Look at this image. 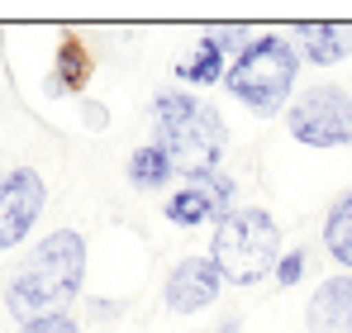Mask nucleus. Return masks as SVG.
<instances>
[{"label": "nucleus", "instance_id": "f257e3e1", "mask_svg": "<svg viewBox=\"0 0 352 333\" xmlns=\"http://www.w3.org/2000/svg\"><path fill=\"white\" fill-rule=\"evenodd\" d=\"M86 281V238L76 228H53L38 238L24 257V267L5 286V310L29 324L43 314H67V305L81 295Z\"/></svg>", "mask_w": 352, "mask_h": 333}, {"label": "nucleus", "instance_id": "f03ea898", "mask_svg": "<svg viewBox=\"0 0 352 333\" xmlns=\"http://www.w3.org/2000/svg\"><path fill=\"white\" fill-rule=\"evenodd\" d=\"M153 129H157L162 153L172 158V171H181V176L205 181L224 166L229 124L205 100H195L190 91H157L153 96Z\"/></svg>", "mask_w": 352, "mask_h": 333}, {"label": "nucleus", "instance_id": "7ed1b4c3", "mask_svg": "<svg viewBox=\"0 0 352 333\" xmlns=\"http://www.w3.org/2000/svg\"><path fill=\"white\" fill-rule=\"evenodd\" d=\"M214 272L234 286H257L276 272L281 262V224L272 219V210L262 205H234L229 215L214 219L210 253Z\"/></svg>", "mask_w": 352, "mask_h": 333}, {"label": "nucleus", "instance_id": "20e7f679", "mask_svg": "<svg viewBox=\"0 0 352 333\" xmlns=\"http://www.w3.org/2000/svg\"><path fill=\"white\" fill-rule=\"evenodd\" d=\"M300 62L305 57L295 48V39H286V34H257L229 62L224 86L257 119H272V114H281L291 105V91H295V81H300Z\"/></svg>", "mask_w": 352, "mask_h": 333}, {"label": "nucleus", "instance_id": "39448f33", "mask_svg": "<svg viewBox=\"0 0 352 333\" xmlns=\"http://www.w3.org/2000/svg\"><path fill=\"white\" fill-rule=\"evenodd\" d=\"M286 124L291 138L305 148H352V91L319 81L291 100Z\"/></svg>", "mask_w": 352, "mask_h": 333}, {"label": "nucleus", "instance_id": "423d86ee", "mask_svg": "<svg viewBox=\"0 0 352 333\" xmlns=\"http://www.w3.org/2000/svg\"><path fill=\"white\" fill-rule=\"evenodd\" d=\"M48 205V186L34 166H10L0 176V253L19 248Z\"/></svg>", "mask_w": 352, "mask_h": 333}, {"label": "nucleus", "instance_id": "0eeeda50", "mask_svg": "<svg viewBox=\"0 0 352 333\" xmlns=\"http://www.w3.org/2000/svg\"><path fill=\"white\" fill-rule=\"evenodd\" d=\"M219 286H224V277L214 272L210 257H181L162 281V300L172 314H200L219 300Z\"/></svg>", "mask_w": 352, "mask_h": 333}, {"label": "nucleus", "instance_id": "6e6552de", "mask_svg": "<svg viewBox=\"0 0 352 333\" xmlns=\"http://www.w3.org/2000/svg\"><path fill=\"white\" fill-rule=\"evenodd\" d=\"M309 333H352V272L324 277L305 305Z\"/></svg>", "mask_w": 352, "mask_h": 333}, {"label": "nucleus", "instance_id": "1a4fd4ad", "mask_svg": "<svg viewBox=\"0 0 352 333\" xmlns=\"http://www.w3.org/2000/svg\"><path fill=\"white\" fill-rule=\"evenodd\" d=\"M295 48L314 67H333L352 57V24H295Z\"/></svg>", "mask_w": 352, "mask_h": 333}, {"label": "nucleus", "instance_id": "9d476101", "mask_svg": "<svg viewBox=\"0 0 352 333\" xmlns=\"http://www.w3.org/2000/svg\"><path fill=\"white\" fill-rule=\"evenodd\" d=\"M224 72H229V57L214 48L210 34H200L190 43V53L176 62V81L181 86H214V81H224Z\"/></svg>", "mask_w": 352, "mask_h": 333}, {"label": "nucleus", "instance_id": "9b49d317", "mask_svg": "<svg viewBox=\"0 0 352 333\" xmlns=\"http://www.w3.org/2000/svg\"><path fill=\"white\" fill-rule=\"evenodd\" d=\"M91 81V48L76 39V34H67L58 43V67H53V76H48V96H72V91H81Z\"/></svg>", "mask_w": 352, "mask_h": 333}, {"label": "nucleus", "instance_id": "f8f14e48", "mask_svg": "<svg viewBox=\"0 0 352 333\" xmlns=\"http://www.w3.org/2000/svg\"><path fill=\"white\" fill-rule=\"evenodd\" d=\"M162 215H167L176 228H195V224L219 219V210H214V200L205 195V186H200V181H190V186H181L176 195H167Z\"/></svg>", "mask_w": 352, "mask_h": 333}, {"label": "nucleus", "instance_id": "ddd939ff", "mask_svg": "<svg viewBox=\"0 0 352 333\" xmlns=\"http://www.w3.org/2000/svg\"><path fill=\"white\" fill-rule=\"evenodd\" d=\"M324 248H329V257L338 267L352 272V191H343L324 215Z\"/></svg>", "mask_w": 352, "mask_h": 333}, {"label": "nucleus", "instance_id": "4468645a", "mask_svg": "<svg viewBox=\"0 0 352 333\" xmlns=\"http://www.w3.org/2000/svg\"><path fill=\"white\" fill-rule=\"evenodd\" d=\"M176 171H172V158L162 153V143H148V148H133V158H129V181L138 186V191H157V186H167Z\"/></svg>", "mask_w": 352, "mask_h": 333}, {"label": "nucleus", "instance_id": "2eb2a0df", "mask_svg": "<svg viewBox=\"0 0 352 333\" xmlns=\"http://www.w3.org/2000/svg\"><path fill=\"white\" fill-rule=\"evenodd\" d=\"M200 186H205V195L214 200V210H219V215H229V210H234V191H238V186L229 181V176H224V171H214V176H205Z\"/></svg>", "mask_w": 352, "mask_h": 333}, {"label": "nucleus", "instance_id": "dca6fc26", "mask_svg": "<svg viewBox=\"0 0 352 333\" xmlns=\"http://www.w3.org/2000/svg\"><path fill=\"white\" fill-rule=\"evenodd\" d=\"M210 39H214V48H219V53L229 57V62H234V57L243 53L248 43H252V39H248V29H238V24H224V29H210Z\"/></svg>", "mask_w": 352, "mask_h": 333}, {"label": "nucleus", "instance_id": "f3484780", "mask_svg": "<svg viewBox=\"0 0 352 333\" xmlns=\"http://www.w3.org/2000/svg\"><path fill=\"white\" fill-rule=\"evenodd\" d=\"M19 333H81V324H76L72 314H43V319L19 324Z\"/></svg>", "mask_w": 352, "mask_h": 333}, {"label": "nucleus", "instance_id": "a211bd4d", "mask_svg": "<svg viewBox=\"0 0 352 333\" xmlns=\"http://www.w3.org/2000/svg\"><path fill=\"white\" fill-rule=\"evenodd\" d=\"M272 277H276L281 286H286V290H291L295 281L305 277V253H300V248H295V253H281V262H276V272H272Z\"/></svg>", "mask_w": 352, "mask_h": 333}, {"label": "nucleus", "instance_id": "6ab92c4d", "mask_svg": "<svg viewBox=\"0 0 352 333\" xmlns=\"http://www.w3.org/2000/svg\"><path fill=\"white\" fill-rule=\"evenodd\" d=\"M91 314H96V319H115L119 305H100V300H96V305H91Z\"/></svg>", "mask_w": 352, "mask_h": 333}, {"label": "nucleus", "instance_id": "aec40b11", "mask_svg": "<svg viewBox=\"0 0 352 333\" xmlns=\"http://www.w3.org/2000/svg\"><path fill=\"white\" fill-rule=\"evenodd\" d=\"M219 333H238V319H224V324H219Z\"/></svg>", "mask_w": 352, "mask_h": 333}]
</instances>
